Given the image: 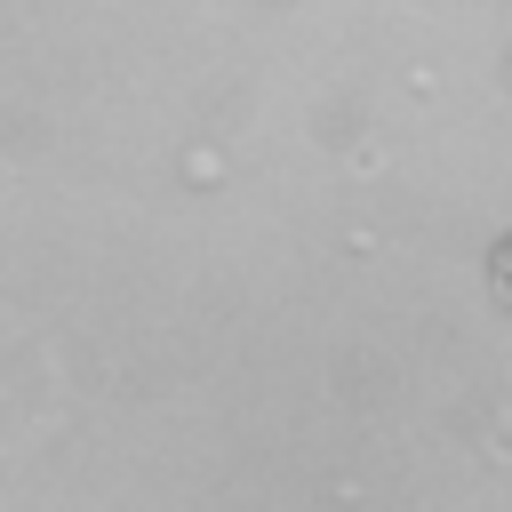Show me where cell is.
<instances>
[{"instance_id": "cell-1", "label": "cell", "mask_w": 512, "mask_h": 512, "mask_svg": "<svg viewBox=\"0 0 512 512\" xmlns=\"http://www.w3.org/2000/svg\"><path fill=\"white\" fill-rule=\"evenodd\" d=\"M488 280H496V296H504V304H512V240H504V248H496V264H488Z\"/></svg>"}]
</instances>
